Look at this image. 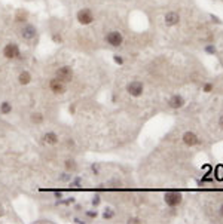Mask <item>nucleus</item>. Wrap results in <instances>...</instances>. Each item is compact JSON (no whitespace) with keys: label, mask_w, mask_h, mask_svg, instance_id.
<instances>
[{"label":"nucleus","mask_w":223,"mask_h":224,"mask_svg":"<svg viewBox=\"0 0 223 224\" xmlns=\"http://www.w3.org/2000/svg\"><path fill=\"white\" fill-rule=\"evenodd\" d=\"M26 18H27V12H24V11H20V12L16 14V21H18V22L26 21Z\"/></svg>","instance_id":"nucleus-19"},{"label":"nucleus","mask_w":223,"mask_h":224,"mask_svg":"<svg viewBox=\"0 0 223 224\" xmlns=\"http://www.w3.org/2000/svg\"><path fill=\"white\" fill-rule=\"evenodd\" d=\"M72 178H73V177H72V174L67 171V172H64V174H61V175H60V181H70Z\"/></svg>","instance_id":"nucleus-18"},{"label":"nucleus","mask_w":223,"mask_h":224,"mask_svg":"<svg viewBox=\"0 0 223 224\" xmlns=\"http://www.w3.org/2000/svg\"><path fill=\"white\" fill-rule=\"evenodd\" d=\"M55 197H57V199H61V197H63V191H55Z\"/></svg>","instance_id":"nucleus-29"},{"label":"nucleus","mask_w":223,"mask_h":224,"mask_svg":"<svg viewBox=\"0 0 223 224\" xmlns=\"http://www.w3.org/2000/svg\"><path fill=\"white\" fill-rule=\"evenodd\" d=\"M91 171L94 172L95 175H98V172H100V166H98L97 163H92V165H91Z\"/></svg>","instance_id":"nucleus-21"},{"label":"nucleus","mask_w":223,"mask_h":224,"mask_svg":"<svg viewBox=\"0 0 223 224\" xmlns=\"http://www.w3.org/2000/svg\"><path fill=\"white\" fill-rule=\"evenodd\" d=\"M86 215H88L89 218H95L98 214H97V211H86Z\"/></svg>","instance_id":"nucleus-23"},{"label":"nucleus","mask_w":223,"mask_h":224,"mask_svg":"<svg viewBox=\"0 0 223 224\" xmlns=\"http://www.w3.org/2000/svg\"><path fill=\"white\" fill-rule=\"evenodd\" d=\"M77 21L81 24H83V25H86V24H91L94 21V16H92L89 9H82V11L77 12Z\"/></svg>","instance_id":"nucleus-5"},{"label":"nucleus","mask_w":223,"mask_h":224,"mask_svg":"<svg viewBox=\"0 0 223 224\" xmlns=\"http://www.w3.org/2000/svg\"><path fill=\"white\" fill-rule=\"evenodd\" d=\"M128 223H129V224H131V223H132V224H135V223H140V220H138V218H129V220H128Z\"/></svg>","instance_id":"nucleus-28"},{"label":"nucleus","mask_w":223,"mask_h":224,"mask_svg":"<svg viewBox=\"0 0 223 224\" xmlns=\"http://www.w3.org/2000/svg\"><path fill=\"white\" fill-rule=\"evenodd\" d=\"M31 122L36 123V125H40V123L43 122V116H42L40 113H33V114H31Z\"/></svg>","instance_id":"nucleus-15"},{"label":"nucleus","mask_w":223,"mask_h":224,"mask_svg":"<svg viewBox=\"0 0 223 224\" xmlns=\"http://www.w3.org/2000/svg\"><path fill=\"white\" fill-rule=\"evenodd\" d=\"M205 51H207V52H210V54H214V52H216V49L213 48V46H207V49H205Z\"/></svg>","instance_id":"nucleus-27"},{"label":"nucleus","mask_w":223,"mask_h":224,"mask_svg":"<svg viewBox=\"0 0 223 224\" xmlns=\"http://www.w3.org/2000/svg\"><path fill=\"white\" fill-rule=\"evenodd\" d=\"M219 126L223 129V116H220V119H219Z\"/></svg>","instance_id":"nucleus-30"},{"label":"nucleus","mask_w":223,"mask_h":224,"mask_svg":"<svg viewBox=\"0 0 223 224\" xmlns=\"http://www.w3.org/2000/svg\"><path fill=\"white\" fill-rule=\"evenodd\" d=\"M3 55L6 56L7 60H14V58H20V49H18V46L15 45V43H9V45H6L5 46V49H3Z\"/></svg>","instance_id":"nucleus-3"},{"label":"nucleus","mask_w":223,"mask_h":224,"mask_svg":"<svg viewBox=\"0 0 223 224\" xmlns=\"http://www.w3.org/2000/svg\"><path fill=\"white\" fill-rule=\"evenodd\" d=\"M73 221H74V223H77V224H82V223H83V221H82V220H79V218H73Z\"/></svg>","instance_id":"nucleus-31"},{"label":"nucleus","mask_w":223,"mask_h":224,"mask_svg":"<svg viewBox=\"0 0 223 224\" xmlns=\"http://www.w3.org/2000/svg\"><path fill=\"white\" fill-rule=\"evenodd\" d=\"M18 80H20L21 85H28L31 82V74L28 71H22L20 74V77H18Z\"/></svg>","instance_id":"nucleus-13"},{"label":"nucleus","mask_w":223,"mask_h":224,"mask_svg":"<svg viewBox=\"0 0 223 224\" xmlns=\"http://www.w3.org/2000/svg\"><path fill=\"white\" fill-rule=\"evenodd\" d=\"M113 61H115L116 64H119V65H122V64H123V60H122L121 56H118V55H115V56H113Z\"/></svg>","instance_id":"nucleus-22"},{"label":"nucleus","mask_w":223,"mask_h":224,"mask_svg":"<svg viewBox=\"0 0 223 224\" xmlns=\"http://www.w3.org/2000/svg\"><path fill=\"white\" fill-rule=\"evenodd\" d=\"M127 91H128L129 95L132 96H140L143 94V83L138 80H134L128 83V86H127Z\"/></svg>","instance_id":"nucleus-4"},{"label":"nucleus","mask_w":223,"mask_h":224,"mask_svg":"<svg viewBox=\"0 0 223 224\" xmlns=\"http://www.w3.org/2000/svg\"><path fill=\"white\" fill-rule=\"evenodd\" d=\"M66 169H67L68 172H73V171L76 169V162H74V160H72V159L66 160Z\"/></svg>","instance_id":"nucleus-16"},{"label":"nucleus","mask_w":223,"mask_h":224,"mask_svg":"<svg viewBox=\"0 0 223 224\" xmlns=\"http://www.w3.org/2000/svg\"><path fill=\"white\" fill-rule=\"evenodd\" d=\"M2 215H3V206L0 205V217H2Z\"/></svg>","instance_id":"nucleus-32"},{"label":"nucleus","mask_w":223,"mask_h":224,"mask_svg":"<svg viewBox=\"0 0 223 224\" xmlns=\"http://www.w3.org/2000/svg\"><path fill=\"white\" fill-rule=\"evenodd\" d=\"M113 217H115L113 209H112V208H106L104 214H103V218H104V220H110V218H113Z\"/></svg>","instance_id":"nucleus-17"},{"label":"nucleus","mask_w":223,"mask_h":224,"mask_svg":"<svg viewBox=\"0 0 223 224\" xmlns=\"http://www.w3.org/2000/svg\"><path fill=\"white\" fill-rule=\"evenodd\" d=\"M183 143L186 144V146H189V147H193V146H196V144L199 143V138H198V135L193 134V132H184Z\"/></svg>","instance_id":"nucleus-9"},{"label":"nucleus","mask_w":223,"mask_h":224,"mask_svg":"<svg viewBox=\"0 0 223 224\" xmlns=\"http://www.w3.org/2000/svg\"><path fill=\"white\" fill-rule=\"evenodd\" d=\"M11 111H12V105H11L9 101H3L0 104V113L2 114H9Z\"/></svg>","instance_id":"nucleus-14"},{"label":"nucleus","mask_w":223,"mask_h":224,"mask_svg":"<svg viewBox=\"0 0 223 224\" xmlns=\"http://www.w3.org/2000/svg\"><path fill=\"white\" fill-rule=\"evenodd\" d=\"M43 141L46 144H57L58 143V135L55 134V132H46L45 135H43Z\"/></svg>","instance_id":"nucleus-12"},{"label":"nucleus","mask_w":223,"mask_h":224,"mask_svg":"<svg viewBox=\"0 0 223 224\" xmlns=\"http://www.w3.org/2000/svg\"><path fill=\"white\" fill-rule=\"evenodd\" d=\"M106 40H107L109 45H112V46H121L122 45V36L121 33H118V31H110L107 34V37H106Z\"/></svg>","instance_id":"nucleus-6"},{"label":"nucleus","mask_w":223,"mask_h":224,"mask_svg":"<svg viewBox=\"0 0 223 224\" xmlns=\"http://www.w3.org/2000/svg\"><path fill=\"white\" fill-rule=\"evenodd\" d=\"M220 215H222V217H223V205H222V206H220Z\"/></svg>","instance_id":"nucleus-33"},{"label":"nucleus","mask_w":223,"mask_h":224,"mask_svg":"<svg viewBox=\"0 0 223 224\" xmlns=\"http://www.w3.org/2000/svg\"><path fill=\"white\" fill-rule=\"evenodd\" d=\"M164 200L168 206H177V205L182 204V193L179 191H167L165 196H164Z\"/></svg>","instance_id":"nucleus-2"},{"label":"nucleus","mask_w":223,"mask_h":224,"mask_svg":"<svg viewBox=\"0 0 223 224\" xmlns=\"http://www.w3.org/2000/svg\"><path fill=\"white\" fill-rule=\"evenodd\" d=\"M204 91H205V92H211V91H213V85H211V83L204 85Z\"/></svg>","instance_id":"nucleus-24"},{"label":"nucleus","mask_w":223,"mask_h":224,"mask_svg":"<svg viewBox=\"0 0 223 224\" xmlns=\"http://www.w3.org/2000/svg\"><path fill=\"white\" fill-rule=\"evenodd\" d=\"M55 76H57L58 80L67 83V82H72V79H73V70L68 67V65H64V67H60L57 70Z\"/></svg>","instance_id":"nucleus-1"},{"label":"nucleus","mask_w":223,"mask_h":224,"mask_svg":"<svg viewBox=\"0 0 223 224\" xmlns=\"http://www.w3.org/2000/svg\"><path fill=\"white\" fill-rule=\"evenodd\" d=\"M49 88H51V91H52L54 94H64V92H66V86H64V82L58 80L57 77H55V79H52V80L49 82Z\"/></svg>","instance_id":"nucleus-7"},{"label":"nucleus","mask_w":223,"mask_h":224,"mask_svg":"<svg viewBox=\"0 0 223 224\" xmlns=\"http://www.w3.org/2000/svg\"><path fill=\"white\" fill-rule=\"evenodd\" d=\"M81 183H82V178H79V177H77V178H72V180H70V186H72V187H79V186H81Z\"/></svg>","instance_id":"nucleus-20"},{"label":"nucleus","mask_w":223,"mask_h":224,"mask_svg":"<svg viewBox=\"0 0 223 224\" xmlns=\"http://www.w3.org/2000/svg\"><path fill=\"white\" fill-rule=\"evenodd\" d=\"M52 39H54V42H57V43H61V42H63L61 36H58V34H54V36H52Z\"/></svg>","instance_id":"nucleus-25"},{"label":"nucleus","mask_w":223,"mask_h":224,"mask_svg":"<svg viewBox=\"0 0 223 224\" xmlns=\"http://www.w3.org/2000/svg\"><path fill=\"white\" fill-rule=\"evenodd\" d=\"M21 36H22L26 40H31V39H34V37H36V28H34V25H31V24L24 25L22 30H21Z\"/></svg>","instance_id":"nucleus-8"},{"label":"nucleus","mask_w":223,"mask_h":224,"mask_svg":"<svg viewBox=\"0 0 223 224\" xmlns=\"http://www.w3.org/2000/svg\"><path fill=\"white\" fill-rule=\"evenodd\" d=\"M92 205H94V206H97V205H100V197H98V196H95L94 199H92Z\"/></svg>","instance_id":"nucleus-26"},{"label":"nucleus","mask_w":223,"mask_h":224,"mask_svg":"<svg viewBox=\"0 0 223 224\" xmlns=\"http://www.w3.org/2000/svg\"><path fill=\"white\" fill-rule=\"evenodd\" d=\"M168 105L171 109H180V107L184 105V100H183V96H180V95H174L170 98Z\"/></svg>","instance_id":"nucleus-10"},{"label":"nucleus","mask_w":223,"mask_h":224,"mask_svg":"<svg viewBox=\"0 0 223 224\" xmlns=\"http://www.w3.org/2000/svg\"><path fill=\"white\" fill-rule=\"evenodd\" d=\"M179 20H180V16L176 12H168V14L165 15V24L167 25H176L177 22H179Z\"/></svg>","instance_id":"nucleus-11"}]
</instances>
